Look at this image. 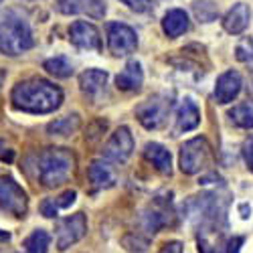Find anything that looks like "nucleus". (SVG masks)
Wrapping results in <instances>:
<instances>
[{"label": "nucleus", "mask_w": 253, "mask_h": 253, "mask_svg": "<svg viewBox=\"0 0 253 253\" xmlns=\"http://www.w3.org/2000/svg\"><path fill=\"white\" fill-rule=\"evenodd\" d=\"M10 101L16 110L27 114H51L61 108L63 91L47 79L33 77L16 83L10 93Z\"/></svg>", "instance_id": "f257e3e1"}, {"label": "nucleus", "mask_w": 253, "mask_h": 253, "mask_svg": "<svg viewBox=\"0 0 253 253\" xmlns=\"http://www.w3.org/2000/svg\"><path fill=\"white\" fill-rule=\"evenodd\" d=\"M33 47L35 37L27 16L16 8L0 10V53L16 57Z\"/></svg>", "instance_id": "f03ea898"}, {"label": "nucleus", "mask_w": 253, "mask_h": 253, "mask_svg": "<svg viewBox=\"0 0 253 253\" xmlns=\"http://www.w3.org/2000/svg\"><path fill=\"white\" fill-rule=\"evenodd\" d=\"M73 168L75 156L67 148H47L35 156V178L47 188L67 182Z\"/></svg>", "instance_id": "7ed1b4c3"}, {"label": "nucleus", "mask_w": 253, "mask_h": 253, "mask_svg": "<svg viewBox=\"0 0 253 253\" xmlns=\"http://www.w3.org/2000/svg\"><path fill=\"white\" fill-rule=\"evenodd\" d=\"M186 215L193 223H199L203 231L209 227H215L219 219L225 213V207L219 205V197L213 193H205L201 197H191V201L186 203Z\"/></svg>", "instance_id": "20e7f679"}, {"label": "nucleus", "mask_w": 253, "mask_h": 253, "mask_svg": "<svg viewBox=\"0 0 253 253\" xmlns=\"http://www.w3.org/2000/svg\"><path fill=\"white\" fill-rule=\"evenodd\" d=\"M211 156V146L205 138H193L182 144L180 148V170L184 174L201 172Z\"/></svg>", "instance_id": "39448f33"}, {"label": "nucleus", "mask_w": 253, "mask_h": 253, "mask_svg": "<svg viewBox=\"0 0 253 253\" xmlns=\"http://www.w3.org/2000/svg\"><path fill=\"white\" fill-rule=\"evenodd\" d=\"M170 108H172L170 99L156 95V97H150V99H146L138 105L136 118L146 130H158L160 126L166 122L168 114H170Z\"/></svg>", "instance_id": "423d86ee"}, {"label": "nucleus", "mask_w": 253, "mask_h": 253, "mask_svg": "<svg viewBox=\"0 0 253 253\" xmlns=\"http://www.w3.org/2000/svg\"><path fill=\"white\" fill-rule=\"evenodd\" d=\"M0 209L14 217H25L29 211V199L23 186L14 182V178H0Z\"/></svg>", "instance_id": "0eeeda50"}, {"label": "nucleus", "mask_w": 253, "mask_h": 253, "mask_svg": "<svg viewBox=\"0 0 253 253\" xmlns=\"http://www.w3.org/2000/svg\"><path fill=\"white\" fill-rule=\"evenodd\" d=\"M87 233V217L83 213L69 215L57 225V247L59 251H65L77 241H81Z\"/></svg>", "instance_id": "6e6552de"}, {"label": "nucleus", "mask_w": 253, "mask_h": 253, "mask_svg": "<svg viewBox=\"0 0 253 253\" xmlns=\"http://www.w3.org/2000/svg\"><path fill=\"white\" fill-rule=\"evenodd\" d=\"M132 152H134V136L126 126L118 128L103 146V156L116 164H124L132 156Z\"/></svg>", "instance_id": "1a4fd4ad"}, {"label": "nucleus", "mask_w": 253, "mask_h": 253, "mask_svg": "<svg viewBox=\"0 0 253 253\" xmlns=\"http://www.w3.org/2000/svg\"><path fill=\"white\" fill-rule=\"evenodd\" d=\"M108 47L116 57H124L136 51L138 37L136 31L122 23H110L108 25Z\"/></svg>", "instance_id": "9d476101"}, {"label": "nucleus", "mask_w": 253, "mask_h": 253, "mask_svg": "<svg viewBox=\"0 0 253 253\" xmlns=\"http://www.w3.org/2000/svg\"><path fill=\"white\" fill-rule=\"evenodd\" d=\"M69 39L71 43L79 49H87V51H99L101 47V37L99 31L85 20H75L69 29Z\"/></svg>", "instance_id": "9b49d317"}, {"label": "nucleus", "mask_w": 253, "mask_h": 253, "mask_svg": "<svg viewBox=\"0 0 253 253\" xmlns=\"http://www.w3.org/2000/svg\"><path fill=\"white\" fill-rule=\"evenodd\" d=\"M55 6L61 14H83L89 18L105 16V4L101 0H55Z\"/></svg>", "instance_id": "f8f14e48"}, {"label": "nucleus", "mask_w": 253, "mask_h": 253, "mask_svg": "<svg viewBox=\"0 0 253 253\" xmlns=\"http://www.w3.org/2000/svg\"><path fill=\"white\" fill-rule=\"evenodd\" d=\"M170 199L164 201L160 197H156L152 201V205L146 209L144 213V225L146 229L150 231V233H158V229H162L164 225H168V221H170Z\"/></svg>", "instance_id": "ddd939ff"}, {"label": "nucleus", "mask_w": 253, "mask_h": 253, "mask_svg": "<svg viewBox=\"0 0 253 253\" xmlns=\"http://www.w3.org/2000/svg\"><path fill=\"white\" fill-rule=\"evenodd\" d=\"M243 87V79L237 71H225L223 75H219L217 83H215V99L217 103L225 105L229 101H233L239 91Z\"/></svg>", "instance_id": "4468645a"}, {"label": "nucleus", "mask_w": 253, "mask_h": 253, "mask_svg": "<svg viewBox=\"0 0 253 253\" xmlns=\"http://www.w3.org/2000/svg\"><path fill=\"white\" fill-rule=\"evenodd\" d=\"M251 23V8L245 2H237L229 8V12L223 18V29L229 35H241Z\"/></svg>", "instance_id": "2eb2a0df"}, {"label": "nucleus", "mask_w": 253, "mask_h": 253, "mask_svg": "<svg viewBox=\"0 0 253 253\" xmlns=\"http://www.w3.org/2000/svg\"><path fill=\"white\" fill-rule=\"evenodd\" d=\"M142 83H144V71L138 61H128L116 77V85L122 91H138Z\"/></svg>", "instance_id": "dca6fc26"}, {"label": "nucleus", "mask_w": 253, "mask_h": 253, "mask_svg": "<svg viewBox=\"0 0 253 253\" xmlns=\"http://www.w3.org/2000/svg\"><path fill=\"white\" fill-rule=\"evenodd\" d=\"M144 158L148 160L158 172L162 174H170L172 172V158L162 144L158 142H148L144 148Z\"/></svg>", "instance_id": "f3484780"}, {"label": "nucleus", "mask_w": 253, "mask_h": 253, "mask_svg": "<svg viewBox=\"0 0 253 253\" xmlns=\"http://www.w3.org/2000/svg\"><path fill=\"white\" fill-rule=\"evenodd\" d=\"M199 124H201V112L197 103L191 99H184L176 112V132H191Z\"/></svg>", "instance_id": "a211bd4d"}, {"label": "nucleus", "mask_w": 253, "mask_h": 253, "mask_svg": "<svg viewBox=\"0 0 253 253\" xmlns=\"http://www.w3.org/2000/svg\"><path fill=\"white\" fill-rule=\"evenodd\" d=\"M87 174L95 188H112L116 184V170L103 160H93L87 168Z\"/></svg>", "instance_id": "6ab92c4d"}, {"label": "nucleus", "mask_w": 253, "mask_h": 253, "mask_svg": "<svg viewBox=\"0 0 253 253\" xmlns=\"http://www.w3.org/2000/svg\"><path fill=\"white\" fill-rule=\"evenodd\" d=\"M105 83H108V73L101 71V69H87V71H83L79 75V87H81L83 93L89 95V97H93L99 91H103Z\"/></svg>", "instance_id": "aec40b11"}, {"label": "nucleus", "mask_w": 253, "mask_h": 253, "mask_svg": "<svg viewBox=\"0 0 253 253\" xmlns=\"http://www.w3.org/2000/svg\"><path fill=\"white\" fill-rule=\"evenodd\" d=\"M162 31L166 33V37H180L182 33L188 31V16L184 10L180 8H172V10H168L162 18Z\"/></svg>", "instance_id": "412c9836"}, {"label": "nucleus", "mask_w": 253, "mask_h": 253, "mask_svg": "<svg viewBox=\"0 0 253 253\" xmlns=\"http://www.w3.org/2000/svg\"><path fill=\"white\" fill-rule=\"evenodd\" d=\"M79 126H81V118L79 114H69V116H63V118H57L53 120L49 126H47V132L51 136H61V138H65V136H71L79 130Z\"/></svg>", "instance_id": "4be33fe9"}, {"label": "nucleus", "mask_w": 253, "mask_h": 253, "mask_svg": "<svg viewBox=\"0 0 253 253\" xmlns=\"http://www.w3.org/2000/svg\"><path fill=\"white\" fill-rule=\"evenodd\" d=\"M51 235L43 229H37L23 241V253H49Z\"/></svg>", "instance_id": "5701e85b"}, {"label": "nucleus", "mask_w": 253, "mask_h": 253, "mask_svg": "<svg viewBox=\"0 0 253 253\" xmlns=\"http://www.w3.org/2000/svg\"><path fill=\"white\" fill-rule=\"evenodd\" d=\"M43 69L59 79H67L73 75V65L67 57H53V59H47L43 63Z\"/></svg>", "instance_id": "b1692460"}, {"label": "nucleus", "mask_w": 253, "mask_h": 253, "mask_svg": "<svg viewBox=\"0 0 253 253\" xmlns=\"http://www.w3.org/2000/svg\"><path fill=\"white\" fill-rule=\"evenodd\" d=\"M229 120L235 126H239V128L253 130V105L251 103L235 105V108L229 112Z\"/></svg>", "instance_id": "393cba45"}, {"label": "nucleus", "mask_w": 253, "mask_h": 253, "mask_svg": "<svg viewBox=\"0 0 253 253\" xmlns=\"http://www.w3.org/2000/svg\"><path fill=\"white\" fill-rule=\"evenodd\" d=\"M193 10L201 23H211V20L217 18V6L213 2H209V0H197L193 4Z\"/></svg>", "instance_id": "a878e982"}, {"label": "nucleus", "mask_w": 253, "mask_h": 253, "mask_svg": "<svg viewBox=\"0 0 253 253\" xmlns=\"http://www.w3.org/2000/svg\"><path fill=\"white\" fill-rule=\"evenodd\" d=\"M122 245L128 251H132V253H144L146 249H148V239L140 237L138 233H130V235H126L122 239Z\"/></svg>", "instance_id": "bb28decb"}, {"label": "nucleus", "mask_w": 253, "mask_h": 253, "mask_svg": "<svg viewBox=\"0 0 253 253\" xmlns=\"http://www.w3.org/2000/svg\"><path fill=\"white\" fill-rule=\"evenodd\" d=\"M235 57L241 61V63H249L253 61V39L249 37H243L237 47H235Z\"/></svg>", "instance_id": "cd10ccee"}, {"label": "nucleus", "mask_w": 253, "mask_h": 253, "mask_svg": "<svg viewBox=\"0 0 253 253\" xmlns=\"http://www.w3.org/2000/svg\"><path fill=\"white\" fill-rule=\"evenodd\" d=\"M105 128H108V122H105V120H97V122H93V124L89 126V128H87L85 138L93 142V140H97V138L105 132Z\"/></svg>", "instance_id": "c85d7f7f"}, {"label": "nucleus", "mask_w": 253, "mask_h": 253, "mask_svg": "<svg viewBox=\"0 0 253 253\" xmlns=\"http://www.w3.org/2000/svg\"><path fill=\"white\" fill-rule=\"evenodd\" d=\"M75 197H77V193H75V191H65L63 195H59V197L55 199L57 209H67V207H71V205L75 203Z\"/></svg>", "instance_id": "c756f323"}, {"label": "nucleus", "mask_w": 253, "mask_h": 253, "mask_svg": "<svg viewBox=\"0 0 253 253\" xmlns=\"http://www.w3.org/2000/svg\"><path fill=\"white\" fill-rule=\"evenodd\" d=\"M243 160H245V164L249 166V170L253 172V136H249L245 142H243Z\"/></svg>", "instance_id": "7c9ffc66"}, {"label": "nucleus", "mask_w": 253, "mask_h": 253, "mask_svg": "<svg viewBox=\"0 0 253 253\" xmlns=\"http://www.w3.org/2000/svg\"><path fill=\"white\" fill-rule=\"evenodd\" d=\"M241 245H243V237H231V239H227V243L221 249V253H239Z\"/></svg>", "instance_id": "2f4dec72"}, {"label": "nucleus", "mask_w": 253, "mask_h": 253, "mask_svg": "<svg viewBox=\"0 0 253 253\" xmlns=\"http://www.w3.org/2000/svg\"><path fill=\"white\" fill-rule=\"evenodd\" d=\"M41 213H43L45 217H49V219L57 217V205H55V199H47V201L41 203Z\"/></svg>", "instance_id": "473e14b6"}, {"label": "nucleus", "mask_w": 253, "mask_h": 253, "mask_svg": "<svg viewBox=\"0 0 253 253\" xmlns=\"http://www.w3.org/2000/svg\"><path fill=\"white\" fill-rule=\"evenodd\" d=\"M124 4H128L136 12H146L150 8V0H122Z\"/></svg>", "instance_id": "72a5a7b5"}, {"label": "nucleus", "mask_w": 253, "mask_h": 253, "mask_svg": "<svg viewBox=\"0 0 253 253\" xmlns=\"http://www.w3.org/2000/svg\"><path fill=\"white\" fill-rule=\"evenodd\" d=\"M158 253H182V243L180 241H168L160 247Z\"/></svg>", "instance_id": "f704fd0d"}, {"label": "nucleus", "mask_w": 253, "mask_h": 253, "mask_svg": "<svg viewBox=\"0 0 253 253\" xmlns=\"http://www.w3.org/2000/svg\"><path fill=\"white\" fill-rule=\"evenodd\" d=\"M0 158H2L4 162H12V158H14V152L10 148H4L2 142H0Z\"/></svg>", "instance_id": "c9c22d12"}, {"label": "nucleus", "mask_w": 253, "mask_h": 253, "mask_svg": "<svg viewBox=\"0 0 253 253\" xmlns=\"http://www.w3.org/2000/svg\"><path fill=\"white\" fill-rule=\"evenodd\" d=\"M8 239H10V233H6V231L0 229V243H4V241H8Z\"/></svg>", "instance_id": "e433bc0d"}, {"label": "nucleus", "mask_w": 253, "mask_h": 253, "mask_svg": "<svg viewBox=\"0 0 253 253\" xmlns=\"http://www.w3.org/2000/svg\"><path fill=\"white\" fill-rule=\"evenodd\" d=\"M4 77H6L4 69H0V89H2V83H4Z\"/></svg>", "instance_id": "4c0bfd02"}, {"label": "nucleus", "mask_w": 253, "mask_h": 253, "mask_svg": "<svg viewBox=\"0 0 253 253\" xmlns=\"http://www.w3.org/2000/svg\"><path fill=\"white\" fill-rule=\"evenodd\" d=\"M0 2H2V0H0Z\"/></svg>", "instance_id": "58836bf2"}]
</instances>
